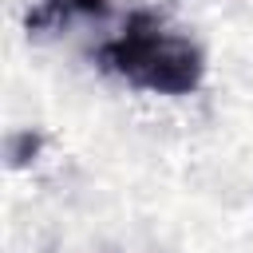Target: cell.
I'll return each mask as SVG.
<instances>
[{
  "instance_id": "6da1fadb",
  "label": "cell",
  "mask_w": 253,
  "mask_h": 253,
  "mask_svg": "<svg viewBox=\"0 0 253 253\" xmlns=\"http://www.w3.org/2000/svg\"><path fill=\"white\" fill-rule=\"evenodd\" d=\"M99 63L138 91L190 95L206 79V55L154 12H130L123 32L99 47Z\"/></svg>"
},
{
  "instance_id": "3957f363",
  "label": "cell",
  "mask_w": 253,
  "mask_h": 253,
  "mask_svg": "<svg viewBox=\"0 0 253 253\" xmlns=\"http://www.w3.org/2000/svg\"><path fill=\"white\" fill-rule=\"evenodd\" d=\"M36 150H40V134H32V130H20V134H12L8 158H12V166H24L28 158H36Z\"/></svg>"
},
{
  "instance_id": "7a4b0ae2",
  "label": "cell",
  "mask_w": 253,
  "mask_h": 253,
  "mask_svg": "<svg viewBox=\"0 0 253 253\" xmlns=\"http://www.w3.org/2000/svg\"><path fill=\"white\" fill-rule=\"evenodd\" d=\"M107 0H43L28 12V32H51L67 28L75 16H103Z\"/></svg>"
}]
</instances>
